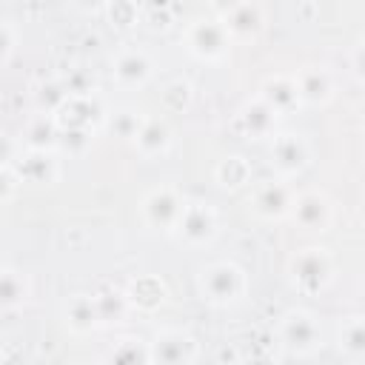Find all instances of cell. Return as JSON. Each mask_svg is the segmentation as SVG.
I'll list each match as a JSON object with an SVG mask.
<instances>
[{"mask_svg":"<svg viewBox=\"0 0 365 365\" xmlns=\"http://www.w3.org/2000/svg\"><path fill=\"white\" fill-rule=\"evenodd\" d=\"M245 288H248V279L237 262L217 259L200 271V291H202V299H208L211 305H220V308L234 305L245 297Z\"/></svg>","mask_w":365,"mask_h":365,"instance_id":"1","label":"cell"},{"mask_svg":"<svg viewBox=\"0 0 365 365\" xmlns=\"http://www.w3.org/2000/svg\"><path fill=\"white\" fill-rule=\"evenodd\" d=\"M279 342L294 356H308L322 342V328L317 314L305 308H291L279 317Z\"/></svg>","mask_w":365,"mask_h":365,"instance_id":"2","label":"cell"},{"mask_svg":"<svg viewBox=\"0 0 365 365\" xmlns=\"http://www.w3.org/2000/svg\"><path fill=\"white\" fill-rule=\"evenodd\" d=\"M291 279L305 294L325 291L328 282L334 279V259H331V254L325 248H302L291 259Z\"/></svg>","mask_w":365,"mask_h":365,"instance_id":"3","label":"cell"},{"mask_svg":"<svg viewBox=\"0 0 365 365\" xmlns=\"http://www.w3.org/2000/svg\"><path fill=\"white\" fill-rule=\"evenodd\" d=\"M185 43H188V51L197 57V60H205V63H217L228 54L231 48V34L225 31L222 23L217 20H194L185 31Z\"/></svg>","mask_w":365,"mask_h":365,"instance_id":"4","label":"cell"},{"mask_svg":"<svg viewBox=\"0 0 365 365\" xmlns=\"http://www.w3.org/2000/svg\"><path fill=\"white\" fill-rule=\"evenodd\" d=\"M174 231L185 245H205L217 234V214L205 202H182Z\"/></svg>","mask_w":365,"mask_h":365,"instance_id":"5","label":"cell"},{"mask_svg":"<svg viewBox=\"0 0 365 365\" xmlns=\"http://www.w3.org/2000/svg\"><path fill=\"white\" fill-rule=\"evenodd\" d=\"M151 348V362H168V365H188L200 356L197 339L185 331L177 328H165L154 336V342H148Z\"/></svg>","mask_w":365,"mask_h":365,"instance_id":"6","label":"cell"},{"mask_svg":"<svg viewBox=\"0 0 365 365\" xmlns=\"http://www.w3.org/2000/svg\"><path fill=\"white\" fill-rule=\"evenodd\" d=\"M311 160V145L302 134H294V131H285V134H277L274 143H271V165L282 174V177H294L299 174Z\"/></svg>","mask_w":365,"mask_h":365,"instance_id":"7","label":"cell"},{"mask_svg":"<svg viewBox=\"0 0 365 365\" xmlns=\"http://www.w3.org/2000/svg\"><path fill=\"white\" fill-rule=\"evenodd\" d=\"M182 202H185V200H182L174 188H168V185L154 188V191H148V194L143 197V217H145L148 225L171 231V228L177 225V217H180V211H182Z\"/></svg>","mask_w":365,"mask_h":365,"instance_id":"8","label":"cell"},{"mask_svg":"<svg viewBox=\"0 0 365 365\" xmlns=\"http://www.w3.org/2000/svg\"><path fill=\"white\" fill-rule=\"evenodd\" d=\"M11 168H14L17 180L34 182V185H48L60 174V165H57L54 151H46V148H26V154H17V160L11 163Z\"/></svg>","mask_w":365,"mask_h":365,"instance_id":"9","label":"cell"},{"mask_svg":"<svg viewBox=\"0 0 365 365\" xmlns=\"http://www.w3.org/2000/svg\"><path fill=\"white\" fill-rule=\"evenodd\" d=\"M302 228L308 231H325L334 220V205L322 191H302L291 202V214Z\"/></svg>","mask_w":365,"mask_h":365,"instance_id":"10","label":"cell"},{"mask_svg":"<svg viewBox=\"0 0 365 365\" xmlns=\"http://www.w3.org/2000/svg\"><path fill=\"white\" fill-rule=\"evenodd\" d=\"M294 83H297V91H299L302 103L325 106L334 97V77H331V71L325 66H305V68H299Z\"/></svg>","mask_w":365,"mask_h":365,"instance_id":"11","label":"cell"},{"mask_svg":"<svg viewBox=\"0 0 365 365\" xmlns=\"http://www.w3.org/2000/svg\"><path fill=\"white\" fill-rule=\"evenodd\" d=\"M222 26L237 40H254L265 26V11H262V6L257 0H242L240 6H234L225 14Z\"/></svg>","mask_w":365,"mask_h":365,"instance_id":"12","label":"cell"},{"mask_svg":"<svg viewBox=\"0 0 365 365\" xmlns=\"http://www.w3.org/2000/svg\"><path fill=\"white\" fill-rule=\"evenodd\" d=\"M151 74H154V66H151L148 54L140 48H128V51H120L114 57V77L120 86L140 88L151 80Z\"/></svg>","mask_w":365,"mask_h":365,"instance_id":"13","label":"cell"},{"mask_svg":"<svg viewBox=\"0 0 365 365\" xmlns=\"http://www.w3.org/2000/svg\"><path fill=\"white\" fill-rule=\"evenodd\" d=\"M291 202H294V191L282 182H262L254 191V211L262 220H282L291 214Z\"/></svg>","mask_w":365,"mask_h":365,"instance_id":"14","label":"cell"},{"mask_svg":"<svg viewBox=\"0 0 365 365\" xmlns=\"http://www.w3.org/2000/svg\"><path fill=\"white\" fill-rule=\"evenodd\" d=\"M259 100H262L265 106H271L277 114H291V111L302 103L294 77H285V74L268 77V80L262 83V88H259Z\"/></svg>","mask_w":365,"mask_h":365,"instance_id":"15","label":"cell"},{"mask_svg":"<svg viewBox=\"0 0 365 365\" xmlns=\"http://www.w3.org/2000/svg\"><path fill=\"white\" fill-rule=\"evenodd\" d=\"M131 143L143 157H163L171 148L174 137H171V128L163 120H143V125H140V131L134 134Z\"/></svg>","mask_w":365,"mask_h":365,"instance_id":"16","label":"cell"},{"mask_svg":"<svg viewBox=\"0 0 365 365\" xmlns=\"http://www.w3.org/2000/svg\"><path fill=\"white\" fill-rule=\"evenodd\" d=\"M277 117L279 114L271 106H265L262 100H251V103H245L240 108V128L248 137H254V140L271 137L274 134V125H277Z\"/></svg>","mask_w":365,"mask_h":365,"instance_id":"17","label":"cell"},{"mask_svg":"<svg viewBox=\"0 0 365 365\" xmlns=\"http://www.w3.org/2000/svg\"><path fill=\"white\" fill-rule=\"evenodd\" d=\"M31 294L29 277L17 268H0V311H17L26 305Z\"/></svg>","mask_w":365,"mask_h":365,"instance_id":"18","label":"cell"},{"mask_svg":"<svg viewBox=\"0 0 365 365\" xmlns=\"http://www.w3.org/2000/svg\"><path fill=\"white\" fill-rule=\"evenodd\" d=\"M57 137H60V123L54 114H37L26 123L23 131V143L26 148H46L54 151L57 148Z\"/></svg>","mask_w":365,"mask_h":365,"instance_id":"19","label":"cell"},{"mask_svg":"<svg viewBox=\"0 0 365 365\" xmlns=\"http://www.w3.org/2000/svg\"><path fill=\"white\" fill-rule=\"evenodd\" d=\"M66 322L74 334H91L94 328H100V314H97V305H94V297L88 294H77L68 299L66 305Z\"/></svg>","mask_w":365,"mask_h":365,"instance_id":"20","label":"cell"},{"mask_svg":"<svg viewBox=\"0 0 365 365\" xmlns=\"http://www.w3.org/2000/svg\"><path fill=\"white\" fill-rule=\"evenodd\" d=\"M91 297H94V305H97V314H100V322H103V325L123 322L125 314H128V308H131L128 294L120 291V288H111V285L100 288V291L91 294Z\"/></svg>","mask_w":365,"mask_h":365,"instance_id":"21","label":"cell"},{"mask_svg":"<svg viewBox=\"0 0 365 365\" xmlns=\"http://www.w3.org/2000/svg\"><path fill=\"white\" fill-rule=\"evenodd\" d=\"M339 351L351 362L365 359V322H362V317L342 319V325H339Z\"/></svg>","mask_w":365,"mask_h":365,"instance_id":"22","label":"cell"},{"mask_svg":"<svg viewBox=\"0 0 365 365\" xmlns=\"http://www.w3.org/2000/svg\"><path fill=\"white\" fill-rule=\"evenodd\" d=\"M125 294H128V302L137 305V308H143V311H151V308H157V305L165 299V288H163V282L154 279V277L134 279V285H131Z\"/></svg>","mask_w":365,"mask_h":365,"instance_id":"23","label":"cell"},{"mask_svg":"<svg viewBox=\"0 0 365 365\" xmlns=\"http://www.w3.org/2000/svg\"><path fill=\"white\" fill-rule=\"evenodd\" d=\"M108 359L111 362H125V365H143V362H151V348L140 336H123L108 351Z\"/></svg>","mask_w":365,"mask_h":365,"instance_id":"24","label":"cell"},{"mask_svg":"<svg viewBox=\"0 0 365 365\" xmlns=\"http://www.w3.org/2000/svg\"><path fill=\"white\" fill-rule=\"evenodd\" d=\"M66 100H68V91H66V86L60 80H46L34 91V103H37V108L43 114H57L66 106Z\"/></svg>","mask_w":365,"mask_h":365,"instance_id":"25","label":"cell"},{"mask_svg":"<svg viewBox=\"0 0 365 365\" xmlns=\"http://www.w3.org/2000/svg\"><path fill=\"white\" fill-rule=\"evenodd\" d=\"M140 125H143V114L137 108H131V106H123V108L108 114V131L114 137H120V140H134Z\"/></svg>","mask_w":365,"mask_h":365,"instance_id":"26","label":"cell"},{"mask_svg":"<svg viewBox=\"0 0 365 365\" xmlns=\"http://www.w3.org/2000/svg\"><path fill=\"white\" fill-rule=\"evenodd\" d=\"M57 148L66 154H86L91 148V128L88 125H60Z\"/></svg>","mask_w":365,"mask_h":365,"instance_id":"27","label":"cell"},{"mask_svg":"<svg viewBox=\"0 0 365 365\" xmlns=\"http://www.w3.org/2000/svg\"><path fill=\"white\" fill-rule=\"evenodd\" d=\"M214 174H217L222 188H240L248 180V165L242 157H225V160H220Z\"/></svg>","mask_w":365,"mask_h":365,"instance_id":"28","label":"cell"},{"mask_svg":"<svg viewBox=\"0 0 365 365\" xmlns=\"http://www.w3.org/2000/svg\"><path fill=\"white\" fill-rule=\"evenodd\" d=\"M60 83L66 86L68 97H86V94L94 91V80H91V74L83 71V68H71L66 77H60Z\"/></svg>","mask_w":365,"mask_h":365,"instance_id":"29","label":"cell"},{"mask_svg":"<svg viewBox=\"0 0 365 365\" xmlns=\"http://www.w3.org/2000/svg\"><path fill=\"white\" fill-rule=\"evenodd\" d=\"M163 103H165L168 108H174V111L185 108V106L191 103V86H188V83H182V80L168 83V86L163 88Z\"/></svg>","mask_w":365,"mask_h":365,"instance_id":"30","label":"cell"},{"mask_svg":"<svg viewBox=\"0 0 365 365\" xmlns=\"http://www.w3.org/2000/svg\"><path fill=\"white\" fill-rule=\"evenodd\" d=\"M106 9H108V14H111V20L117 26H131L134 17H137V9H134L131 0H108Z\"/></svg>","mask_w":365,"mask_h":365,"instance_id":"31","label":"cell"},{"mask_svg":"<svg viewBox=\"0 0 365 365\" xmlns=\"http://www.w3.org/2000/svg\"><path fill=\"white\" fill-rule=\"evenodd\" d=\"M17 185H20V180H17L14 168L11 165H0V202L11 200L14 191H17Z\"/></svg>","mask_w":365,"mask_h":365,"instance_id":"32","label":"cell"},{"mask_svg":"<svg viewBox=\"0 0 365 365\" xmlns=\"http://www.w3.org/2000/svg\"><path fill=\"white\" fill-rule=\"evenodd\" d=\"M14 43H17L14 29H11L6 20H0V66L14 54Z\"/></svg>","mask_w":365,"mask_h":365,"instance_id":"33","label":"cell"},{"mask_svg":"<svg viewBox=\"0 0 365 365\" xmlns=\"http://www.w3.org/2000/svg\"><path fill=\"white\" fill-rule=\"evenodd\" d=\"M20 154V145L14 143V137H9L6 131H0V165H11Z\"/></svg>","mask_w":365,"mask_h":365,"instance_id":"34","label":"cell"},{"mask_svg":"<svg viewBox=\"0 0 365 365\" xmlns=\"http://www.w3.org/2000/svg\"><path fill=\"white\" fill-rule=\"evenodd\" d=\"M71 6L80 11H100L108 6V0H71Z\"/></svg>","mask_w":365,"mask_h":365,"instance_id":"35","label":"cell"},{"mask_svg":"<svg viewBox=\"0 0 365 365\" xmlns=\"http://www.w3.org/2000/svg\"><path fill=\"white\" fill-rule=\"evenodd\" d=\"M351 71L359 80L362 77V46H354V60H351Z\"/></svg>","mask_w":365,"mask_h":365,"instance_id":"36","label":"cell"},{"mask_svg":"<svg viewBox=\"0 0 365 365\" xmlns=\"http://www.w3.org/2000/svg\"><path fill=\"white\" fill-rule=\"evenodd\" d=\"M240 3H242V0H211V6H214V9H217L222 17H225V14H228L234 6H240Z\"/></svg>","mask_w":365,"mask_h":365,"instance_id":"37","label":"cell"}]
</instances>
